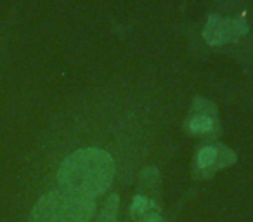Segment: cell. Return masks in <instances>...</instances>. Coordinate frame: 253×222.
<instances>
[{
	"label": "cell",
	"mask_w": 253,
	"mask_h": 222,
	"mask_svg": "<svg viewBox=\"0 0 253 222\" xmlns=\"http://www.w3.org/2000/svg\"><path fill=\"white\" fill-rule=\"evenodd\" d=\"M115 162L109 153L97 148H84L63 160L57 170L59 191L71 196L95 200L113 182Z\"/></svg>",
	"instance_id": "1"
},
{
	"label": "cell",
	"mask_w": 253,
	"mask_h": 222,
	"mask_svg": "<svg viewBox=\"0 0 253 222\" xmlns=\"http://www.w3.org/2000/svg\"><path fill=\"white\" fill-rule=\"evenodd\" d=\"M95 212V200L49 191L37 200L28 222H88Z\"/></svg>",
	"instance_id": "2"
},
{
	"label": "cell",
	"mask_w": 253,
	"mask_h": 222,
	"mask_svg": "<svg viewBox=\"0 0 253 222\" xmlns=\"http://www.w3.org/2000/svg\"><path fill=\"white\" fill-rule=\"evenodd\" d=\"M248 33L246 21L239 18H220L211 14L203 30V39L210 45H224V44L234 42Z\"/></svg>",
	"instance_id": "3"
},
{
	"label": "cell",
	"mask_w": 253,
	"mask_h": 222,
	"mask_svg": "<svg viewBox=\"0 0 253 222\" xmlns=\"http://www.w3.org/2000/svg\"><path fill=\"white\" fill-rule=\"evenodd\" d=\"M217 127H218L217 106L205 97H194L186 120L187 132L191 135H207V134H213V131Z\"/></svg>",
	"instance_id": "4"
},
{
	"label": "cell",
	"mask_w": 253,
	"mask_h": 222,
	"mask_svg": "<svg viewBox=\"0 0 253 222\" xmlns=\"http://www.w3.org/2000/svg\"><path fill=\"white\" fill-rule=\"evenodd\" d=\"M236 163V155L231 148L224 144H210L198 151L196 170L201 177H210L217 170L231 167Z\"/></svg>",
	"instance_id": "5"
},
{
	"label": "cell",
	"mask_w": 253,
	"mask_h": 222,
	"mask_svg": "<svg viewBox=\"0 0 253 222\" xmlns=\"http://www.w3.org/2000/svg\"><path fill=\"white\" fill-rule=\"evenodd\" d=\"M130 214L134 222H163L155 201L146 196H141V194L134 198Z\"/></svg>",
	"instance_id": "6"
},
{
	"label": "cell",
	"mask_w": 253,
	"mask_h": 222,
	"mask_svg": "<svg viewBox=\"0 0 253 222\" xmlns=\"http://www.w3.org/2000/svg\"><path fill=\"white\" fill-rule=\"evenodd\" d=\"M118 207H120L118 194H109L108 200H106V203H104V208L101 210L99 217L95 219V222H116Z\"/></svg>",
	"instance_id": "7"
}]
</instances>
